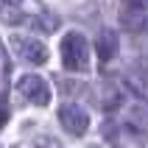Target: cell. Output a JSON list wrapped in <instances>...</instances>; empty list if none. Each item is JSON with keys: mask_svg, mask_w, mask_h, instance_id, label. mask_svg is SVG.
Wrapping results in <instances>:
<instances>
[{"mask_svg": "<svg viewBox=\"0 0 148 148\" xmlns=\"http://www.w3.org/2000/svg\"><path fill=\"white\" fill-rule=\"evenodd\" d=\"M62 62L73 73H84L87 70V64H90V45H87L84 34H78V31L64 34V39H62Z\"/></svg>", "mask_w": 148, "mask_h": 148, "instance_id": "6da1fadb", "label": "cell"}, {"mask_svg": "<svg viewBox=\"0 0 148 148\" xmlns=\"http://www.w3.org/2000/svg\"><path fill=\"white\" fill-rule=\"evenodd\" d=\"M59 123L64 126L67 134L81 137V134H87V129H90V115H87V109L78 106V103H62V106H59Z\"/></svg>", "mask_w": 148, "mask_h": 148, "instance_id": "7a4b0ae2", "label": "cell"}, {"mask_svg": "<svg viewBox=\"0 0 148 148\" xmlns=\"http://www.w3.org/2000/svg\"><path fill=\"white\" fill-rule=\"evenodd\" d=\"M8 45H11L14 53L23 59V62H28V64H45L48 56H50L48 48H45L39 39H34V36H11Z\"/></svg>", "mask_w": 148, "mask_h": 148, "instance_id": "3957f363", "label": "cell"}, {"mask_svg": "<svg viewBox=\"0 0 148 148\" xmlns=\"http://www.w3.org/2000/svg\"><path fill=\"white\" fill-rule=\"evenodd\" d=\"M17 90H20V95H25V98L31 101V103H36V106H48L50 103V87L45 84V78H39V75H23L20 81H17Z\"/></svg>", "mask_w": 148, "mask_h": 148, "instance_id": "277c9868", "label": "cell"}, {"mask_svg": "<svg viewBox=\"0 0 148 148\" xmlns=\"http://www.w3.org/2000/svg\"><path fill=\"white\" fill-rule=\"evenodd\" d=\"M117 45H120V39H117V31H112V28H101L98 36H95V53H98L101 62H112L117 53Z\"/></svg>", "mask_w": 148, "mask_h": 148, "instance_id": "5b68a950", "label": "cell"}, {"mask_svg": "<svg viewBox=\"0 0 148 148\" xmlns=\"http://www.w3.org/2000/svg\"><path fill=\"white\" fill-rule=\"evenodd\" d=\"M120 23H123L126 31H132V34L145 31V28H148V6H143V8L123 6V8H120Z\"/></svg>", "mask_w": 148, "mask_h": 148, "instance_id": "8992f818", "label": "cell"}, {"mask_svg": "<svg viewBox=\"0 0 148 148\" xmlns=\"http://www.w3.org/2000/svg\"><path fill=\"white\" fill-rule=\"evenodd\" d=\"M6 123H8V112H6V109H0V129H3Z\"/></svg>", "mask_w": 148, "mask_h": 148, "instance_id": "52a82bcc", "label": "cell"}, {"mask_svg": "<svg viewBox=\"0 0 148 148\" xmlns=\"http://www.w3.org/2000/svg\"><path fill=\"white\" fill-rule=\"evenodd\" d=\"M3 3H6V6H17V3H20V0H3Z\"/></svg>", "mask_w": 148, "mask_h": 148, "instance_id": "ba28073f", "label": "cell"}]
</instances>
